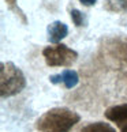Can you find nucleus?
<instances>
[{"label":"nucleus","instance_id":"1","mask_svg":"<svg viewBox=\"0 0 127 132\" xmlns=\"http://www.w3.org/2000/svg\"><path fill=\"white\" fill-rule=\"evenodd\" d=\"M79 120L81 116L74 110L67 108H53L37 120L36 127L40 132H68L79 123Z\"/></svg>","mask_w":127,"mask_h":132},{"label":"nucleus","instance_id":"2","mask_svg":"<svg viewBox=\"0 0 127 132\" xmlns=\"http://www.w3.org/2000/svg\"><path fill=\"white\" fill-rule=\"evenodd\" d=\"M26 86L23 72L11 61L0 64V95L8 98L21 93Z\"/></svg>","mask_w":127,"mask_h":132},{"label":"nucleus","instance_id":"3","mask_svg":"<svg viewBox=\"0 0 127 132\" xmlns=\"http://www.w3.org/2000/svg\"><path fill=\"white\" fill-rule=\"evenodd\" d=\"M42 56L49 67H70L77 61L78 52L64 44H57L53 46H47L42 51Z\"/></svg>","mask_w":127,"mask_h":132},{"label":"nucleus","instance_id":"4","mask_svg":"<svg viewBox=\"0 0 127 132\" xmlns=\"http://www.w3.org/2000/svg\"><path fill=\"white\" fill-rule=\"evenodd\" d=\"M49 82L53 83V85L63 83L67 89H72V87H75L78 85V82H79V76H78L77 71H74V70H64L62 74L49 76Z\"/></svg>","mask_w":127,"mask_h":132},{"label":"nucleus","instance_id":"5","mask_svg":"<svg viewBox=\"0 0 127 132\" xmlns=\"http://www.w3.org/2000/svg\"><path fill=\"white\" fill-rule=\"evenodd\" d=\"M47 33H48V40L52 44H57L64 37H67L68 27H67L66 23H63L62 21H55V22H52L48 25Z\"/></svg>","mask_w":127,"mask_h":132},{"label":"nucleus","instance_id":"6","mask_svg":"<svg viewBox=\"0 0 127 132\" xmlns=\"http://www.w3.org/2000/svg\"><path fill=\"white\" fill-rule=\"evenodd\" d=\"M105 117L109 121H114V123H118V124L127 121V104L116 105V106H112L109 109H107Z\"/></svg>","mask_w":127,"mask_h":132},{"label":"nucleus","instance_id":"7","mask_svg":"<svg viewBox=\"0 0 127 132\" xmlns=\"http://www.w3.org/2000/svg\"><path fill=\"white\" fill-rule=\"evenodd\" d=\"M81 132H116L115 128L108 123H102V121H96L89 125H86L82 128Z\"/></svg>","mask_w":127,"mask_h":132},{"label":"nucleus","instance_id":"8","mask_svg":"<svg viewBox=\"0 0 127 132\" xmlns=\"http://www.w3.org/2000/svg\"><path fill=\"white\" fill-rule=\"evenodd\" d=\"M6 3H7V7H8L10 11H12L14 14H15V15L22 21L23 25H27V18H26V15H25V12H23L21 8H19L17 0H6Z\"/></svg>","mask_w":127,"mask_h":132},{"label":"nucleus","instance_id":"9","mask_svg":"<svg viewBox=\"0 0 127 132\" xmlns=\"http://www.w3.org/2000/svg\"><path fill=\"white\" fill-rule=\"evenodd\" d=\"M71 19H72V22H74V25L78 26V27H81V26H84V23H85V16H84V14H82L79 10H71Z\"/></svg>","mask_w":127,"mask_h":132},{"label":"nucleus","instance_id":"10","mask_svg":"<svg viewBox=\"0 0 127 132\" xmlns=\"http://www.w3.org/2000/svg\"><path fill=\"white\" fill-rule=\"evenodd\" d=\"M108 4H114V11L127 12V0H108Z\"/></svg>","mask_w":127,"mask_h":132},{"label":"nucleus","instance_id":"11","mask_svg":"<svg viewBox=\"0 0 127 132\" xmlns=\"http://www.w3.org/2000/svg\"><path fill=\"white\" fill-rule=\"evenodd\" d=\"M79 2L84 4V6L86 7H90V6H94V4L97 3V0H79Z\"/></svg>","mask_w":127,"mask_h":132},{"label":"nucleus","instance_id":"12","mask_svg":"<svg viewBox=\"0 0 127 132\" xmlns=\"http://www.w3.org/2000/svg\"><path fill=\"white\" fill-rule=\"evenodd\" d=\"M122 132H127V124L123 127V128H122Z\"/></svg>","mask_w":127,"mask_h":132}]
</instances>
